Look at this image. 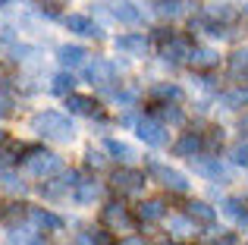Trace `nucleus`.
I'll return each mask as SVG.
<instances>
[{
    "label": "nucleus",
    "mask_w": 248,
    "mask_h": 245,
    "mask_svg": "<svg viewBox=\"0 0 248 245\" xmlns=\"http://www.w3.org/2000/svg\"><path fill=\"white\" fill-rule=\"evenodd\" d=\"M31 129H35L38 135H44V138H50V141H73V135H76L73 120L57 113V110L38 113V117L31 120Z\"/></svg>",
    "instance_id": "obj_1"
},
{
    "label": "nucleus",
    "mask_w": 248,
    "mask_h": 245,
    "mask_svg": "<svg viewBox=\"0 0 248 245\" xmlns=\"http://www.w3.org/2000/svg\"><path fill=\"white\" fill-rule=\"evenodd\" d=\"M25 170H29L31 176H38V179H47V176H54V173L63 170V160L57 157V154H50V151H29Z\"/></svg>",
    "instance_id": "obj_2"
},
{
    "label": "nucleus",
    "mask_w": 248,
    "mask_h": 245,
    "mask_svg": "<svg viewBox=\"0 0 248 245\" xmlns=\"http://www.w3.org/2000/svg\"><path fill=\"white\" fill-rule=\"evenodd\" d=\"M135 132H139V138L145 141V145H154V148H164L167 141H170V135H167V126L160 120H139L135 122Z\"/></svg>",
    "instance_id": "obj_3"
},
{
    "label": "nucleus",
    "mask_w": 248,
    "mask_h": 245,
    "mask_svg": "<svg viewBox=\"0 0 248 245\" xmlns=\"http://www.w3.org/2000/svg\"><path fill=\"white\" fill-rule=\"evenodd\" d=\"M148 170H151V176H154V179H160V183H164L167 189H173V192H188V179L182 176L179 170H173V167L157 164V160H154V164L148 167Z\"/></svg>",
    "instance_id": "obj_4"
},
{
    "label": "nucleus",
    "mask_w": 248,
    "mask_h": 245,
    "mask_svg": "<svg viewBox=\"0 0 248 245\" xmlns=\"http://www.w3.org/2000/svg\"><path fill=\"white\" fill-rule=\"evenodd\" d=\"M192 167L201 176H211V179H230V173H232L220 157H198V154L192 157Z\"/></svg>",
    "instance_id": "obj_5"
},
{
    "label": "nucleus",
    "mask_w": 248,
    "mask_h": 245,
    "mask_svg": "<svg viewBox=\"0 0 248 245\" xmlns=\"http://www.w3.org/2000/svg\"><path fill=\"white\" fill-rule=\"evenodd\" d=\"M113 185L120 192H126V195H139L141 185H145V176H141L139 170H120L113 176Z\"/></svg>",
    "instance_id": "obj_6"
},
{
    "label": "nucleus",
    "mask_w": 248,
    "mask_h": 245,
    "mask_svg": "<svg viewBox=\"0 0 248 245\" xmlns=\"http://www.w3.org/2000/svg\"><path fill=\"white\" fill-rule=\"evenodd\" d=\"M113 44H116L120 54H129V57H145V50H148V38L145 35H120Z\"/></svg>",
    "instance_id": "obj_7"
},
{
    "label": "nucleus",
    "mask_w": 248,
    "mask_h": 245,
    "mask_svg": "<svg viewBox=\"0 0 248 245\" xmlns=\"http://www.w3.org/2000/svg\"><path fill=\"white\" fill-rule=\"evenodd\" d=\"M85 57H88V50L79 47V44H63V47L57 50V60H60V66H66V69L82 66V63H85Z\"/></svg>",
    "instance_id": "obj_8"
},
{
    "label": "nucleus",
    "mask_w": 248,
    "mask_h": 245,
    "mask_svg": "<svg viewBox=\"0 0 248 245\" xmlns=\"http://www.w3.org/2000/svg\"><path fill=\"white\" fill-rule=\"evenodd\" d=\"M110 13H113V19H120V22H126V25H139L141 19H145V16H141V10L132 3V0H116Z\"/></svg>",
    "instance_id": "obj_9"
},
{
    "label": "nucleus",
    "mask_w": 248,
    "mask_h": 245,
    "mask_svg": "<svg viewBox=\"0 0 248 245\" xmlns=\"http://www.w3.org/2000/svg\"><path fill=\"white\" fill-rule=\"evenodd\" d=\"M66 29H69V31H76V35L101 38V29H97V25L91 22L88 16H82V13H73V16H66Z\"/></svg>",
    "instance_id": "obj_10"
},
{
    "label": "nucleus",
    "mask_w": 248,
    "mask_h": 245,
    "mask_svg": "<svg viewBox=\"0 0 248 245\" xmlns=\"http://www.w3.org/2000/svg\"><path fill=\"white\" fill-rule=\"evenodd\" d=\"M104 220L110 223V227H116V230H132V220H129V214H126V208L123 204H107L104 208Z\"/></svg>",
    "instance_id": "obj_11"
},
{
    "label": "nucleus",
    "mask_w": 248,
    "mask_h": 245,
    "mask_svg": "<svg viewBox=\"0 0 248 245\" xmlns=\"http://www.w3.org/2000/svg\"><path fill=\"white\" fill-rule=\"evenodd\" d=\"M188 63L198 66V69H211V66L220 63V57H217V50H211V47H192L188 50Z\"/></svg>",
    "instance_id": "obj_12"
},
{
    "label": "nucleus",
    "mask_w": 248,
    "mask_h": 245,
    "mask_svg": "<svg viewBox=\"0 0 248 245\" xmlns=\"http://www.w3.org/2000/svg\"><path fill=\"white\" fill-rule=\"evenodd\" d=\"M116 69H120L116 63H107V60H94V63L88 66V79H91V82H97V85H107V82L113 79V73H116Z\"/></svg>",
    "instance_id": "obj_13"
},
{
    "label": "nucleus",
    "mask_w": 248,
    "mask_h": 245,
    "mask_svg": "<svg viewBox=\"0 0 248 245\" xmlns=\"http://www.w3.org/2000/svg\"><path fill=\"white\" fill-rule=\"evenodd\" d=\"M66 107L73 113H82V117H91V113L97 110L94 98H85V94H66Z\"/></svg>",
    "instance_id": "obj_14"
},
{
    "label": "nucleus",
    "mask_w": 248,
    "mask_h": 245,
    "mask_svg": "<svg viewBox=\"0 0 248 245\" xmlns=\"http://www.w3.org/2000/svg\"><path fill=\"white\" fill-rule=\"evenodd\" d=\"M29 214H31V220H35L38 227H44V230H54V233H60V230H63V220H60V217H57V214H50V211L31 208Z\"/></svg>",
    "instance_id": "obj_15"
},
{
    "label": "nucleus",
    "mask_w": 248,
    "mask_h": 245,
    "mask_svg": "<svg viewBox=\"0 0 248 245\" xmlns=\"http://www.w3.org/2000/svg\"><path fill=\"white\" fill-rule=\"evenodd\" d=\"M223 214L232 217V220H236L242 230H248V211L242 208V201H239V198H226V201H223Z\"/></svg>",
    "instance_id": "obj_16"
},
{
    "label": "nucleus",
    "mask_w": 248,
    "mask_h": 245,
    "mask_svg": "<svg viewBox=\"0 0 248 245\" xmlns=\"http://www.w3.org/2000/svg\"><path fill=\"white\" fill-rule=\"evenodd\" d=\"M198 151H201V135H195V132L182 135V138L176 141V154H179V157H195Z\"/></svg>",
    "instance_id": "obj_17"
},
{
    "label": "nucleus",
    "mask_w": 248,
    "mask_h": 245,
    "mask_svg": "<svg viewBox=\"0 0 248 245\" xmlns=\"http://www.w3.org/2000/svg\"><path fill=\"white\" fill-rule=\"evenodd\" d=\"M188 217L198 220V223H214V220H217V211H214L207 201H192V204H188Z\"/></svg>",
    "instance_id": "obj_18"
},
{
    "label": "nucleus",
    "mask_w": 248,
    "mask_h": 245,
    "mask_svg": "<svg viewBox=\"0 0 248 245\" xmlns=\"http://www.w3.org/2000/svg\"><path fill=\"white\" fill-rule=\"evenodd\" d=\"M139 217L145 223H154V220H164V201H145V204H139Z\"/></svg>",
    "instance_id": "obj_19"
},
{
    "label": "nucleus",
    "mask_w": 248,
    "mask_h": 245,
    "mask_svg": "<svg viewBox=\"0 0 248 245\" xmlns=\"http://www.w3.org/2000/svg\"><path fill=\"white\" fill-rule=\"evenodd\" d=\"M94 198H101V185L97 183H79L76 185V201L79 204H91Z\"/></svg>",
    "instance_id": "obj_20"
},
{
    "label": "nucleus",
    "mask_w": 248,
    "mask_h": 245,
    "mask_svg": "<svg viewBox=\"0 0 248 245\" xmlns=\"http://www.w3.org/2000/svg\"><path fill=\"white\" fill-rule=\"evenodd\" d=\"M182 13H186V0H160L157 3V16H164V19H176Z\"/></svg>",
    "instance_id": "obj_21"
},
{
    "label": "nucleus",
    "mask_w": 248,
    "mask_h": 245,
    "mask_svg": "<svg viewBox=\"0 0 248 245\" xmlns=\"http://www.w3.org/2000/svg\"><path fill=\"white\" fill-rule=\"evenodd\" d=\"M104 148H107V151L113 154L116 160H132V157H135V151H132V148L126 145V141H116V138H107V141H104Z\"/></svg>",
    "instance_id": "obj_22"
},
{
    "label": "nucleus",
    "mask_w": 248,
    "mask_h": 245,
    "mask_svg": "<svg viewBox=\"0 0 248 245\" xmlns=\"http://www.w3.org/2000/svg\"><path fill=\"white\" fill-rule=\"evenodd\" d=\"M230 69H232V76H245L248 73V47H239L236 54L230 57Z\"/></svg>",
    "instance_id": "obj_23"
},
{
    "label": "nucleus",
    "mask_w": 248,
    "mask_h": 245,
    "mask_svg": "<svg viewBox=\"0 0 248 245\" xmlns=\"http://www.w3.org/2000/svg\"><path fill=\"white\" fill-rule=\"evenodd\" d=\"M151 94H154V98H160V101H179V98H182L179 85H167V82L154 85V88H151Z\"/></svg>",
    "instance_id": "obj_24"
},
{
    "label": "nucleus",
    "mask_w": 248,
    "mask_h": 245,
    "mask_svg": "<svg viewBox=\"0 0 248 245\" xmlns=\"http://www.w3.org/2000/svg\"><path fill=\"white\" fill-rule=\"evenodd\" d=\"M170 230L176 236H192L195 233V220L192 217H170Z\"/></svg>",
    "instance_id": "obj_25"
},
{
    "label": "nucleus",
    "mask_w": 248,
    "mask_h": 245,
    "mask_svg": "<svg viewBox=\"0 0 248 245\" xmlns=\"http://www.w3.org/2000/svg\"><path fill=\"white\" fill-rule=\"evenodd\" d=\"M31 242H35V233L25 230V227H16L10 236H6V245H31Z\"/></svg>",
    "instance_id": "obj_26"
},
{
    "label": "nucleus",
    "mask_w": 248,
    "mask_h": 245,
    "mask_svg": "<svg viewBox=\"0 0 248 245\" xmlns=\"http://www.w3.org/2000/svg\"><path fill=\"white\" fill-rule=\"evenodd\" d=\"M73 85H76V79H73V76L60 73V76L54 79V85H50V92H54V94H73Z\"/></svg>",
    "instance_id": "obj_27"
},
{
    "label": "nucleus",
    "mask_w": 248,
    "mask_h": 245,
    "mask_svg": "<svg viewBox=\"0 0 248 245\" xmlns=\"http://www.w3.org/2000/svg\"><path fill=\"white\" fill-rule=\"evenodd\" d=\"M223 104L230 107V110H236V107H242V104H248V88H236V92L223 94Z\"/></svg>",
    "instance_id": "obj_28"
},
{
    "label": "nucleus",
    "mask_w": 248,
    "mask_h": 245,
    "mask_svg": "<svg viewBox=\"0 0 248 245\" xmlns=\"http://www.w3.org/2000/svg\"><path fill=\"white\" fill-rule=\"evenodd\" d=\"M164 57H167V63H179L182 57H188V47L179 44V41H173L170 47H164Z\"/></svg>",
    "instance_id": "obj_29"
},
{
    "label": "nucleus",
    "mask_w": 248,
    "mask_h": 245,
    "mask_svg": "<svg viewBox=\"0 0 248 245\" xmlns=\"http://www.w3.org/2000/svg\"><path fill=\"white\" fill-rule=\"evenodd\" d=\"M0 189H6V192H25V185L19 183L10 170H0Z\"/></svg>",
    "instance_id": "obj_30"
},
{
    "label": "nucleus",
    "mask_w": 248,
    "mask_h": 245,
    "mask_svg": "<svg viewBox=\"0 0 248 245\" xmlns=\"http://www.w3.org/2000/svg\"><path fill=\"white\" fill-rule=\"evenodd\" d=\"M204 16L211 19V22H217V19H223V22H230V19L236 16V13H232L230 6H207V10H204Z\"/></svg>",
    "instance_id": "obj_31"
},
{
    "label": "nucleus",
    "mask_w": 248,
    "mask_h": 245,
    "mask_svg": "<svg viewBox=\"0 0 248 245\" xmlns=\"http://www.w3.org/2000/svg\"><path fill=\"white\" fill-rule=\"evenodd\" d=\"M232 164L239 167H248V141H239V145H232Z\"/></svg>",
    "instance_id": "obj_32"
},
{
    "label": "nucleus",
    "mask_w": 248,
    "mask_h": 245,
    "mask_svg": "<svg viewBox=\"0 0 248 245\" xmlns=\"http://www.w3.org/2000/svg\"><path fill=\"white\" fill-rule=\"evenodd\" d=\"M160 117H164L167 122H173V126H179V122H182V113L176 110V107H170V104L164 107V110H160Z\"/></svg>",
    "instance_id": "obj_33"
},
{
    "label": "nucleus",
    "mask_w": 248,
    "mask_h": 245,
    "mask_svg": "<svg viewBox=\"0 0 248 245\" xmlns=\"http://www.w3.org/2000/svg\"><path fill=\"white\" fill-rule=\"evenodd\" d=\"M22 214H25V204H10V211H6L10 220H16V217H22Z\"/></svg>",
    "instance_id": "obj_34"
},
{
    "label": "nucleus",
    "mask_w": 248,
    "mask_h": 245,
    "mask_svg": "<svg viewBox=\"0 0 248 245\" xmlns=\"http://www.w3.org/2000/svg\"><path fill=\"white\" fill-rule=\"evenodd\" d=\"M13 160H16V157H13V151H10V148H0V167H10Z\"/></svg>",
    "instance_id": "obj_35"
},
{
    "label": "nucleus",
    "mask_w": 248,
    "mask_h": 245,
    "mask_svg": "<svg viewBox=\"0 0 248 245\" xmlns=\"http://www.w3.org/2000/svg\"><path fill=\"white\" fill-rule=\"evenodd\" d=\"M91 239H94L97 245H110V236L104 233V230H94V233H91Z\"/></svg>",
    "instance_id": "obj_36"
},
{
    "label": "nucleus",
    "mask_w": 248,
    "mask_h": 245,
    "mask_svg": "<svg viewBox=\"0 0 248 245\" xmlns=\"http://www.w3.org/2000/svg\"><path fill=\"white\" fill-rule=\"evenodd\" d=\"M10 107H13V101L6 98V94H0V117H6V113H10Z\"/></svg>",
    "instance_id": "obj_37"
},
{
    "label": "nucleus",
    "mask_w": 248,
    "mask_h": 245,
    "mask_svg": "<svg viewBox=\"0 0 248 245\" xmlns=\"http://www.w3.org/2000/svg\"><path fill=\"white\" fill-rule=\"evenodd\" d=\"M73 245H94V239H91V236H76V239H73Z\"/></svg>",
    "instance_id": "obj_38"
},
{
    "label": "nucleus",
    "mask_w": 248,
    "mask_h": 245,
    "mask_svg": "<svg viewBox=\"0 0 248 245\" xmlns=\"http://www.w3.org/2000/svg\"><path fill=\"white\" fill-rule=\"evenodd\" d=\"M120 245H145V239H141V236H129V239L120 242Z\"/></svg>",
    "instance_id": "obj_39"
},
{
    "label": "nucleus",
    "mask_w": 248,
    "mask_h": 245,
    "mask_svg": "<svg viewBox=\"0 0 248 245\" xmlns=\"http://www.w3.org/2000/svg\"><path fill=\"white\" fill-rule=\"evenodd\" d=\"M88 160H91V164H97V167L104 164V157H101V154H97V151H88Z\"/></svg>",
    "instance_id": "obj_40"
},
{
    "label": "nucleus",
    "mask_w": 248,
    "mask_h": 245,
    "mask_svg": "<svg viewBox=\"0 0 248 245\" xmlns=\"http://www.w3.org/2000/svg\"><path fill=\"white\" fill-rule=\"evenodd\" d=\"M242 16H245V22H248V3L242 6Z\"/></svg>",
    "instance_id": "obj_41"
},
{
    "label": "nucleus",
    "mask_w": 248,
    "mask_h": 245,
    "mask_svg": "<svg viewBox=\"0 0 248 245\" xmlns=\"http://www.w3.org/2000/svg\"><path fill=\"white\" fill-rule=\"evenodd\" d=\"M242 129H245V132H248V117H245V122H242Z\"/></svg>",
    "instance_id": "obj_42"
},
{
    "label": "nucleus",
    "mask_w": 248,
    "mask_h": 245,
    "mask_svg": "<svg viewBox=\"0 0 248 245\" xmlns=\"http://www.w3.org/2000/svg\"><path fill=\"white\" fill-rule=\"evenodd\" d=\"M167 245H176V242H167Z\"/></svg>",
    "instance_id": "obj_43"
},
{
    "label": "nucleus",
    "mask_w": 248,
    "mask_h": 245,
    "mask_svg": "<svg viewBox=\"0 0 248 245\" xmlns=\"http://www.w3.org/2000/svg\"><path fill=\"white\" fill-rule=\"evenodd\" d=\"M0 138H3V132H0Z\"/></svg>",
    "instance_id": "obj_44"
},
{
    "label": "nucleus",
    "mask_w": 248,
    "mask_h": 245,
    "mask_svg": "<svg viewBox=\"0 0 248 245\" xmlns=\"http://www.w3.org/2000/svg\"><path fill=\"white\" fill-rule=\"evenodd\" d=\"M0 3H3V0H0Z\"/></svg>",
    "instance_id": "obj_45"
}]
</instances>
